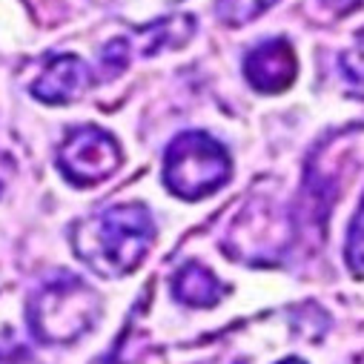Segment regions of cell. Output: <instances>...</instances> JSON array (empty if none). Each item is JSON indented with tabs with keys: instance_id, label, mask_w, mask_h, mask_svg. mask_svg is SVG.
<instances>
[{
	"instance_id": "6da1fadb",
	"label": "cell",
	"mask_w": 364,
	"mask_h": 364,
	"mask_svg": "<svg viewBox=\"0 0 364 364\" xmlns=\"http://www.w3.org/2000/svg\"><path fill=\"white\" fill-rule=\"evenodd\" d=\"M155 241V224L144 204H118L75 227L77 258L107 279L132 272Z\"/></svg>"
},
{
	"instance_id": "7a4b0ae2",
	"label": "cell",
	"mask_w": 364,
	"mask_h": 364,
	"mask_svg": "<svg viewBox=\"0 0 364 364\" xmlns=\"http://www.w3.org/2000/svg\"><path fill=\"white\" fill-rule=\"evenodd\" d=\"M101 299L83 279L60 272L29 299V330L43 344H75L95 327Z\"/></svg>"
},
{
	"instance_id": "3957f363",
	"label": "cell",
	"mask_w": 364,
	"mask_h": 364,
	"mask_svg": "<svg viewBox=\"0 0 364 364\" xmlns=\"http://www.w3.org/2000/svg\"><path fill=\"white\" fill-rule=\"evenodd\" d=\"M230 155L207 132H181L164 158V184L172 196L201 201L230 181Z\"/></svg>"
},
{
	"instance_id": "277c9868",
	"label": "cell",
	"mask_w": 364,
	"mask_h": 364,
	"mask_svg": "<svg viewBox=\"0 0 364 364\" xmlns=\"http://www.w3.org/2000/svg\"><path fill=\"white\" fill-rule=\"evenodd\" d=\"M121 166L118 141L98 127H77L66 135L58 149V169L72 181L75 187L101 184Z\"/></svg>"
},
{
	"instance_id": "5b68a950",
	"label": "cell",
	"mask_w": 364,
	"mask_h": 364,
	"mask_svg": "<svg viewBox=\"0 0 364 364\" xmlns=\"http://www.w3.org/2000/svg\"><path fill=\"white\" fill-rule=\"evenodd\" d=\"M290 218L267 201H252L244 207V213L235 218L227 250L232 258L241 261H269L282 258L290 244Z\"/></svg>"
},
{
	"instance_id": "8992f818",
	"label": "cell",
	"mask_w": 364,
	"mask_h": 364,
	"mask_svg": "<svg viewBox=\"0 0 364 364\" xmlns=\"http://www.w3.org/2000/svg\"><path fill=\"white\" fill-rule=\"evenodd\" d=\"M296 72H299L296 55H293L290 43L282 38H269V41L258 43L244 60L247 80L258 92H267V95H276L282 89H287L296 80Z\"/></svg>"
},
{
	"instance_id": "52a82bcc",
	"label": "cell",
	"mask_w": 364,
	"mask_h": 364,
	"mask_svg": "<svg viewBox=\"0 0 364 364\" xmlns=\"http://www.w3.org/2000/svg\"><path fill=\"white\" fill-rule=\"evenodd\" d=\"M89 83H92V75L80 58L58 55L46 60L43 72L32 83V95L43 104H72L86 92Z\"/></svg>"
},
{
	"instance_id": "ba28073f",
	"label": "cell",
	"mask_w": 364,
	"mask_h": 364,
	"mask_svg": "<svg viewBox=\"0 0 364 364\" xmlns=\"http://www.w3.org/2000/svg\"><path fill=\"white\" fill-rule=\"evenodd\" d=\"M172 296L190 307H213L221 301L224 287L201 264H184L172 279Z\"/></svg>"
},
{
	"instance_id": "9c48e42d",
	"label": "cell",
	"mask_w": 364,
	"mask_h": 364,
	"mask_svg": "<svg viewBox=\"0 0 364 364\" xmlns=\"http://www.w3.org/2000/svg\"><path fill=\"white\" fill-rule=\"evenodd\" d=\"M272 4H279V0H218L215 12L227 26H247L250 21L264 15Z\"/></svg>"
},
{
	"instance_id": "30bf717a",
	"label": "cell",
	"mask_w": 364,
	"mask_h": 364,
	"mask_svg": "<svg viewBox=\"0 0 364 364\" xmlns=\"http://www.w3.org/2000/svg\"><path fill=\"white\" fill-rule=\"evenodd\" d=\"M0 364H41L23 344L18 341H0Z\"/></svg>"
},
{
	"instance_id": "8fae6325",
	"label": "cell",
	"mask_w": 364,
	"mask_h": 364,
	"mask_svg": "<svg viewBox=\"0 0 364 364\" xmlns=\"http://www.w3.org/2000/svg\"><path fill=\"white\" fill-rule=\"evenodd\" d=\"M353 247V252H347V261L353 264L355 279H361V207L353 215V238H347V250Z\"/></svg>"
},
{
	"instance_id": "7c38bea8",
	"label": "cell",
	"mask_w": 364,
	"mask_h": 364,
	"mask_svg": "<svg viewBox=\"0 0 364 364\" xmlns=\"http://www.w3.org/2000/svg\"><path fill=\"white\" fill-rule=\"evenodd\" d=\"M12 175H15V161H12V155H9V152L0 149V196H4V190L9 187Z\"/></svg>"
},
{
	"instance_id": "4fadbf2b",
	"label": "cell",
	"mask_w": 364,
	"mask_h": 364,
	"mask_svg": "<svg viewBox=\"0 0 364 364\" xmlns=\"http://www.w3.org/2000/svg\"><path fill=\"white\" fill-rule=\"evenodd\" d=\"M358 4V0H324V6H330L333 12H338V15H344L347 9H353Z\"/></svg>"
},
{
	"instance_id": "5bb4252c",
	"label": "cell",
	"mask_w": 364,
	"mask_h": 364,
	"mask_svg": "<svg viewBox=\"0 0 364 364\" xmlns=\"http://www.w3.org/2000/svg\"><path fill=\"white\" fill-rule=\"evenodd\" d=\"M282 364H304V361H299V358H287V361H282Z\"/></svg>"
}]
</instances>
